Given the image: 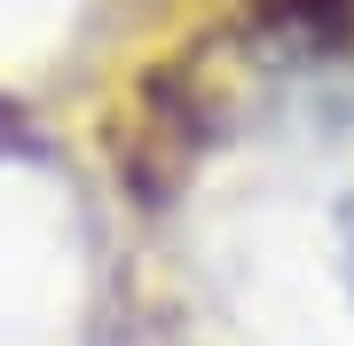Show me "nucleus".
I'll return each mask as SVG.
<instances>
[{
  "mask_svg": "<svg viewBox=\"0 0 354 346\" xmlns=\"http://www.w3.org/2000/svg\"><path fill=\"white\" fill-rule=\"evenodd\" d=\"M268 32L307 48H354V0H244Z\"/></svg>",
  "mask_w": 354,
  "mask_h": 346,
  "instance_id": "f257e3e1",
  "label": "nucleus"
}]
</instances>
